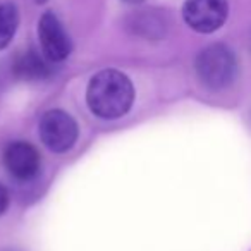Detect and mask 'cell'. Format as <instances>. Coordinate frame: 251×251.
Wrapping results in <instances>:
<instances>
[{"label":"cell","mask_w":251,"mask_h":251,"mask_svg":"<svg viewBox=\"0 0 251 251\" xmlns=\"http://www.w3.org/2000/svg\"><path fill=\"white\" fill-rule=\"evenodd\" d=\"M77 124L67 112L53 108L43 114L40 121V138L49 150L64 153L71 150L77 140Z\"/></svg>","instance_id":"cell-3"},{"label":"cell","mask_w":251,"mask_h":251,"mask_svg":"<svg viewBox=\"0 0 251 251\" xmlns=\"http://www.w3.org/2000/svg\"><path fill=\"white\" fill-rule=\"evenodd\" d=\"M40 153L28 141H12L4 150V165L18 181H31L40 172Z\"/></svg>","instance_id":"cell-6"},{"label":"cell","mask_w":251,"mask_h":251,"mask_svg":"<svg viewBox=\"0 0 251 251\" xmlns=\"http://www.w3.org/2000/svg\"><path fill=\"white\" fill-rule=\"evenodd\" d=\"M122 2H126V4H133V5H136V4H141V2H145V0H122Z\"/></svg>","instance_id":"cell-11"},{"label":"cell","mask_w":251,"mask_h":251,"mask_svg":"<svg viewBox=\"0 0 251 251\" xmlns=\"http://www.w3.org/2000/svg\"><path fill=\"white\" fill-rule=\"evenodd\" d=\"M196 74L208 90H224L230 86L237 76L236 55L222 43L206 47L196 57Z\"/></svg>","instance_id":"cell-2"},{"label":"cell","mask_w":251,"mask_h":251,"mask_svg":"<svg viewBox=\"0 0 251 251\" xmlns=\"http://www.w3.org/2000/svg\"><path fill=\"white\" fill-rule=\"evenodd\" d=\"M129 26L136 35L158 38L165 33V16L157 11H141L129 19Z\"/></svg>","instance_id":"cell-8"},{"label":"cell","mask_w":251,"mask_h":251,"mask_svg":"<svg viewBox=\"0 0 251 251\" xmlns=\"http://www.w3.org/2000/svg\"><path fill=\"white\" fill-rule=\"evenodd\" d=\"M229 14L227 0H186L182 18L186 25L198 33H213L222 28Z\"/></svg>","instance_id":"cell-4"},{"label":"cell","mask_w":251,"mask_h":251,"mask_svg":"<svg viewBox=\"0 0 251 251\" xmlns=\"http://www.w3.org/2000/svg\"><path fill=\"white\" fill-rule=\"evenodd\" d=\"M35 2H36V4H45L47 0H35Z\"/></svg>","instance_id":"cell-12"},{"label":"cell","mask_w":251,"mask_h":251,"mask_svg":"<svg viewBox=\"0 0 251 251\" xmlns=\"http://www.w3.org/2000/svg\"><path fill=\"white\" fill-rule=\"evenodd\" d=\"M52 66L53 64L43 53L28 50L16 59L14 74L23 81H42L52 76Z\"/></svg>","instance_id":"cell-7"},{"label":"cell","mask_w":251,"mask_h":251,"mask_svg":"<svg viewBox=\"0 0 251 251\" xmlns=\"http://www.w3.org/2000/svg\"><path fill=\"white\" fill-rule=\"evenodd\" d=\"M7 206H9V193L4 184H0V215L7 210Z\"/></svg>","instance_id":"cell-10"},{"label":"cell","mask_w":251,"mask_h":251,"mask_svg":"<svg viewBox=\"0 0 251 251\" xmlns=\"http://www.w3.org/2000/svg\"><path fill=\"white\" fill-rule=\"evenodd\" d=\"M19 26V11L14 4H0V50L12 42Z\"/></svg>","instance_id":"cell-9"},{"label":"cell","mask_w":251,"mask_h":251,"mask_svg":"<svg viewBox=\"0 0 251 251\" xmlns=\"http://www.w3.org/2000/svg\"><path fill=\"white\" fill-rule=\"evenodd\" d=\"M38 40L42 53L52 64L66 60L73 52V42L53 12H45L38 21Z\"/></svg>","instance_id":"cell-5"},{"label":"cell","mask_w":251,"mask_h":251,"mask_svg":"<svg viewBox=\"0 0 251 251\" xmlns=\"http://www.w3.org/2000/svg\"><path fill=\"white\" fill-rule=\"evenodd\" d=\"M90 110L100 119H119L129 112L134 101V86L117 69L100 71L91 77L86 90Z\"/></svg>","instance_id":"cell-1"}]
</instances>
